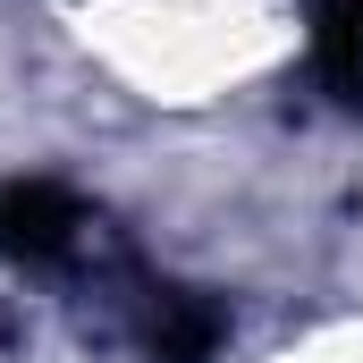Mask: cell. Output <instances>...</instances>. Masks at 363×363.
<instances>
[{"label":"cell","instance_id":"6da1fadb","mask_svg":"<svg viewBox=\"0 0 363 363\" xmlns=\"http://www.w3.org/2000/svg\"><path fill=\"white\" fill-rule=\"evenodd\" d=\"M85 203L51 178H17L0 186V262H60L85 245Z\"/></svg>","mask_w":363,"mask_h":363},{"label":"cell","instance_id":"7a4b0ae2","mask_svg":"<svg viewBox=\"0 0 363 363\" xmlns=\"http://www.w3.org/2000/svg\"><path fill=\"white\" fill-rule=\"evenodd\" d=\"M313 68L347 110H363V0H313Z\"/></svg>","mask_w":363,"mask_h":363}]
</instances>
